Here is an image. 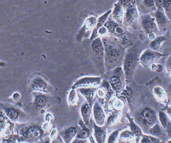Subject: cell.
Here are the masks:
<instances>
[{"instance_id":"obj_1","label":"cell","mask_w":171,"mask_h":143,"mask_svg":"<svg viewBox=\"0 0 171 143\" xmlns=\"http://www.w3.org/2000/svg\"><path fill=\"white\" fill-rule=\"evenodd\" d=\"M104 47V68L107 72L122 65L126 50L120 41L114 38H103Z\"/></svg>"},{"instance_id":"obj_2","label":"cell","mask_w":171,"mask_h":143,"mask_svg":"<svg viewBox=\"0 0 171 143\" xmlns=\"http://www.w3.org/2000/svg\"><path fill=\"white\" fill-rule=\"evenodd\" d=\"M138 61L136 50L132 47H128L126 50L122 64L127 83H129L132 79Z\"/></svg>"},{"instance_id":"obj_3","label":"cell","mask_w":171,"mask_h":143,"mask_svg":"<svg viewBox=\"0 0 171 143\" xmlns=\"http://www.w3.org/2000/svg\"><path fill=\"white\" fill-rule=\"evenodd\" d=\"M110 71L111 73L108 82L114 92L116 94L121 93L125 88L126 81L123 69L119 67Z\"/></svg>"},{"instance_id":"obj_4","label":"cell","mask_w":171,"mask_h":143,"mask_svg":"<svg viewBox=\"0 0 171 143\" xmlns=\"http://www.w3.org/2000/svg\"><path fill=\"white\" fill-rule=\"evenodd\" d=\"M91 48L92 54L98 62L104 65V47L102 40L99 37H97L92 40Z\"/></svg>"},{"instance_id":"obj_5","label":"cell","mask_w":171,"mask_h":143,"mask_svg":"<svg viewBox=\"0 0 171 143\" xmlns=\"http://www.w3.org/2000/svg\"><path fill=\"white\" fill-rule=\"evenodd\" d=\"M102 81L100 77H85L82 78L76 82L73 88L78 87H92L101 84Z\"/></svg>"},{"instance_id":"obj_6","label":"cell","mask_w":171,"mask_h":143,"mask_svg":"<svg viewBox=\"0 0 171 143\" xmlns=\"http://www.w3.org/2000/svg\"><path fill=\"white\" fill-rule=\"evenodd\" d=\"M93 114L96 124L99 126L103 125L105 122V115L102 107L97 102L94 104Z\"/></svg>"},{"instance_id":"obj_7","label":"cell","mask_w":171,"mask_h":143,"mask_svg":"<svg viewBox=\"0 0 171 143\" xmlns=\"http://www.w3.org/2000/svg\"><path fill=\"white\" fill-rule=\"evenodd\" d=\"M94 135L98 143H104L106 137V130L105 127L99 126L94 123Z\"/></svg>"},{"instance_id":"obj_8","label":"cell","mask_w":171,"mask_h":143,"mask_svg":"<svg viewBox=\"0 0 171 143\" xmlns=\"http://www.w3.org/2000/svg\"><path fill=\"white\" fill-rule=\"evenodd\" d=\"M156 58V56L154 53L147 50L145 51L141 55L139 60L142 64L145 65H148L155 62Z\"/></svg>"},{"instance_id":"obj_9","label":"cell","mask_w":171,"mask_h":143,"mask_svg":"<svg viewBox=\"0 0 171 143\" xmlns=\"http://www.w3.org/2000/svg\"><path fill=\"white\" fill-rule=\"evenodd\" d=\"M79 124L82 128L80 130L77 134V138L78 139L85 140L88 138L90 139L92 141L93 139L91 136V130L88 128L83 121L82 120H80Z\"/></svg>"},{"instance_id":"obj_10","label":"cell","mask_w":171,"mask_h":143,"mask_svg":"<svg viewBox=\"0 0 171 143\" xmlns=\"http://www.w3.org/2000/svg\"><path fill=\"white\" fill-rule=\"evenodd\" d=\"M96 90V88L92 87H81L80 89V92L86 99L88 104L91 106L94 95Z\"/></svg>"},{"instance_id":"obj_11","label":"cell","mask_w":171,"mask_h":143,"mask_svg":"<svg viewBox=\"0 0 171 143\" xmlns=\"http://www.w3.org/2000/svg\"><path fill=\"white\" fill-rule=\"evenodd\" d=\"M83 122L86 125L90 121L92 114L91 106L87 103H85L81 106V109Z\"/></svg>"},{"instance_id":"obj_12","label":"cell","mask_w":171,"mask_h":143,"mask_svg":"<svg viewBox=\"0 0 171 143\" xmlns=\"http://www.w3.org/2000/svg\"><path fill=\"white\" fill-rule=\"evenodd\" d=\"M142 24L145 31L149 34H154L157 31V25L151 19H145L143 21Z\"/></svg>"},{"instance_id":"obj_13","label":"cell","mask_w":171,"mask_h":143,"mask_svg":"<svg viewBox=\"0 0 171 143\" xmlns=\"http://www.w3.org/2000/svg\"><path fill=\"white\" fill-rule=\"evenodd\" d=\"M155 20L158 26L161 28H164L168 24L165 15L160 11H157L155 15Z\"/></svg>"},{"instance_id":"obj_14","label":"cell","mask_w":171,"mask_h":143,"mask_svg":"<svg viewBox=\"0 0 171 143\" xmlns=\"http://www.w3.org/2000/svg\"><path fill=\"white\" fill-rule=\"evenodd\" d=\"M165 41V38L164 36H159L153 40L150 46L151 48L153 50L156 51L159 49L161 45Z\"/></svg>"},{"instance_id":"obj_15","label":"cell","mask_w":171,"mask_h":143,"mask_svg":"<svg viewBox=\"0 0 171 143\" xmlns=\"http://www.w3.org/2000/svg\"><path fill=\"white\" fill-rule=\"evenodd\" d=\"M143 115L145 120L149 123H152L155 120V115L151 110L147 109L144 111Z\"/></svg>"},{"instance_id":"obj_16","label":"cell","mask_w":171,"mask_h":143,"mask_svg":"<svg viewBox=\"0 0 171 143\" xmlns=\"http://www.w3.org/2000/svg\"><path fill=\"white\" fill-rule=\"evenodd\" d=\"M127 118L129 120V127L130 128V129L134 134L137 136H139L141 134V132L140 129L136 126L134 123L132 119L130 118V116L128 115V114H127L126 115Z\"/></svg>"},{"instance_id":"obj_17","label":"cell","mask_w":171,"mask_h":143,"mask_svg":"<svg viewBox=\"0 0 171 143\" xmlns=\"http://www.w3.org/2000/svg\"><path fill=\"white\" fill-rule=\"evenodd\" d=\"M97 20L96 18L94 17H91L88 19L86 21L84 27L85 29L88 30L92 29L94 28H95Z\"/></svg>"},{"instance_id":"obj_18","label":"cell","mask_w":171,"mask_h":143,"mask_svg":"<svg viewBox=\"0 0 171 143\" xmlns=\"http://www.w3.org/2000/svg\"><path fill=\"white\" fill-rule=\"evenodd\" d=\"M163 8L167 16L171 20V0H165Z\"/></svg>"},{"instance_id":"obj_19","label":"cell","mask_w":171,"mask_h":143,"mask_svg":"<svg viewBox=\"0 0 171 143\" xmlns=\"http://www.w3.org/2000/svg\"><path fill=\"white\" fill-rule=\"evenodd\" d=\"M40 130L35 128H32L29 130L28 133V135L29 138H36L39 137L41 136Z\"/></svg>"},{"instance_id":"obj_20","label":"cell","mask_w":171,"mask_h":143,"mask_svg":"<svg viewBox=\"0 0 171 143\" xmlns=\"http://www.w3.org/2000/svg\"><path fill=\"white\" fill-rule=\"evenodd\" d=\"M76 129L74 128H71L67 129L65 133V137L66 140H70L76 135Z\"/></svg>"},{"instance_id":"obj_21","label":"cell","mask_w":171,"mask_h":143,"mask_svg":"<svg viewBox=\"0 0 171 143\" xmlns=\"http://www.w3.org/2000/svg\"><path fill=\"white\" fill-rule=\"evenodd\" d=\"M134 133L130 131H126L123 132L121 133L120 137L123 140L128 141L134 137Z\"/></svg>"},{"instance_id":"obj_22","label":"cell","mask_w":171,"mask_h":143,"mask_svg":"<svg viewBox=\"0 0 171 143\" xmlns=\"http://www.w3.org/2000/svg\"><path fill=\"white\" fill-rule=\"evenodd\" d=\"M69 102L72 105H74L77 101V96L75 91L72 90L71 92L69 97Z\"/></svg>"},{"instance_id":"obj_23","label":"cell","mask_w":171,"mask_h":143,"mask_svg":"<svg viewBox=\"0 0 171 143\" xmlns=\"http://www.w3.org/2000/svg\"><path fill=\"white\" fill-rule=\"evenodd\" d=\"M122 94L127 98L128 101L130 100L132 97V91L131 88L129 87H127L124 89Z\"/></svg>"},{"instance_id":"obj_24","label":"cell","mask_w":171,"mask_h":143,"mask_svg":"<svg viewBox=\"0 0 171 143\" xmlns=\"http://www.w3.org/2000/svg\"><path fill=\"white\" fill-rule=\"evenodd\" d=\"M119 131H115L110 134L108 140V143H115L117 141L118 135Z\"/></svg>"},{"instance_id":"obj_25","label":"cell","mask_w":171,"mask_h":143,"mask_svg":"<svg viewBox=\"0 0 171 143\" xmlns=\"http://www.w3.org/2000/svg\"><path fill=\"white\" fill-rule=\"evenodd\" d=\"M7 113L8 116L11 119H16L18 118V114L13 109H8L7 111Z\"/></svg>"},{"instance_id":"obj_26","label":"cell","mask_w":171,"mask_h":143,"mask_svg":"<svg viewBox=\"0 0 171 143\" xmlns=\"http://www.w3.org/2000/svg\"><path fill=\"white\" fill-rule=\"evenodd\" d=\"M36 102L38 106L42 107L46 105V100L44 97L39 96L37 97L36 99Z\"/></svg>"},{"instance_id":"obj_27","label":"cell","mask_w":171,"mask_h":143,"mask_svg":"<svg viewBox=\"0 0 171 143\" xmlns=\"http://www.w3.org/2000/svg\"><path fill=\"white\" fill-rule=\"evenodd\" d=\"M144 3L148 7L155 8L156 7L154 0H144Z\"/></svg>"},{"instance_id":"obj_28","label":"cell","mask_w":171,"mask_h":143,"mask_svg":"<svg viewBox=\"0 0 171 143\" xmlns=\"http://www.w3.org/2000/svg\"><path fill=\"white\" fill-rule=\"evenodd\" d=\"M107 33V30L106 27H101L98 30L97 34H98L100 36L104 37Z\"/></svg>"},{"instance_id":"obj_29","label":"cell","mask_w":171,"mask_h":143,"mask_svg":"<svg viewBox=\"0 0 171 143\" xmlns=\"http://www.w3.org/2000/svg\"><path fill=\"white\" fill-rule=\"evenodd\" d=\"M165 0H154L155 6L160 10L163 8Z\"/></svg>"},{"instance_id":"obj_30","label":"cell","mask_w":171,"mask_h":143,"mask_svg":"<svg viewBox=\"0 0 171 143\" xmlns=\"http://www.w3.org/2000/svg\"><path fill=\"white\" fill-rule=\"evenodd\" d=\"M117 114H114L111 115L108 118L107 124L109 125H110L114 123L117 118Z\"/></svg>"},{"instance_id":"obj_31","label":"cell","mask_w":171,"mask_h":143,"mask_svg":"<svg viewBox=\"0 0 171 143\" xmlns=\"http://www.w3.org/2000/svg\"><path fill=\"white\" fill-rule=\"evenodd\" d=\"M20 95L18 93H15L13 96V98L15 101H18L20 99Z\"/></svg>"},{"instance_id":"obj_32","label":"cell","mask_w":171,"mask_h":143,"mask_svg":"<svg viewBox=\"0 0 171 143\" xmlns=\"http://www.w3.org/2000/svg\"><path fill=\"white\" fill-rule=\"evenodd\" d=\"M46 118L47 121H50L53 119V117L52 115L50 114H48L46 115Z\"/></svg>"},{"instance_id":"obj_33","label":"cell","mask_w":171,"mask_h":143,"mask_svg":"<svg viewBox=\"0 0 171 143\" xmlns=\"http://www.w3.org/2000/svg\"><path fill=\"white\" fill-rule=\"evenodd\" d=\"M168 69L169 72L171 74V60H170L168 65Z\"/></svg>"},{"instance_id":"obj_34","label":"cell","mask_w":171,"mask_h":143,"mask_svg":"<svg viewBox=\"0 0 171 143\" xmlns=\"http://www.w3.org/2000/svg\"><path fill=\"white\" fill-rule=\"evenodd\" d=\"M57 132L56 131H53L52 133V137H55V136H57Z\"/></svg>"},{"instance_id":"obj_35","label":"cell","mask_w":171,"mask_h":143,"mask_svg":"<svg viewBox=\"0 0 171 143\" xmlns=\"http://www.w3.org/2000/svg\"><path fill=\"white\" fill-rule=\"evenodd\" d=\"M50 125H49V124H46V125L45 126V127H44V128L45 129H50Z\"/></svg>"}]
</instances>
